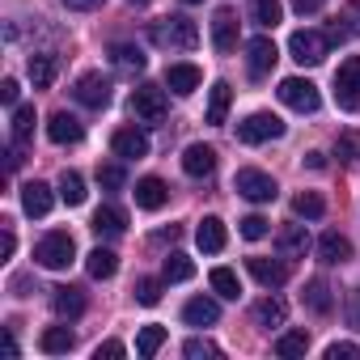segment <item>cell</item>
Masks as SVG:
<instances>
[{
	"instance_id": "cell-1",
	"label": "cell",
	"mask_w": 360,
	"mask_h": 360,
	"mask_svg": "<svg viewBox=\"0 0 360 360\" xmlns=\"http://www.w3.org/2000/svg\"><path fill=\"white\" fill-rule=\"evenodd\" d=\"M153 43L169 47V51H191L200 43V26L191 18H161V22H153Z\"/></svg>"
},
{
	"instance_id": "cell-2",
	"label": "cell",
	"mask_w": 360,
	"mask_h": 360,
	"mask_svg": "<svg viewBox=\"0 0 360 360\" xmlns=\"http://www.w3.org/2000/svg\"><path fill=\"white\" fill-rule=\"evenodd\" d=\"M34 259H39V267H47V271H64V267L77 259V242H72V233H68V229L47 233V238L34 246Z\"/></svg>"
},
{
	"instance_id": "cell-3",
	"label": "cell",
	"mask_w": 360,
	"mask_h": 360,
	"mask_svg": "<svg viewBox=\"0 0 360 360\" xmlns=\"http://www.w3.org/2000/svg\"><path fill=\"white\" fill-rule=\"evenodd\" d=\"M276 94H280V102H284L288 110H297V115H314V110L322 106L318 85H314V81H305V77H284Z\"/></svg>"
},
{
	"instance_id": "cell-4",
	"label": "cell",
	"mask_w": 360,
	"mask_h": 360,
	"mask_svg": "<svg viewBox=\"0 0 360 360\" xmlns=\"http://www.w3.org/2000/svg\"><path fill=\"white\" fill-rule=\"evenodd\" d=\"M288 56L297 60V64H322L326 56H330V39L326 34H318V30H297L292 39H288Z\"/></svg>"
},
{
	"instance_id": "cell-5",
	"label": "cell",
	"mask_w": 360,
	"mask_h": 360,
	"mask_svg": "<svg viewBox=\"0 0 360 360\" xmlns=\"http://www.w3.org/2000/svg\"><path fill=\"white\" fill-rule=\"evenodd\" d=\"M280 136H284V123L276 115H267V110H255V115H246L238 123V140L242 144H267V140H280Z\"/></svg>"
},
{
	"instance_id": "cell-6",
	"label": "cell",
	"mask_w": 360,
	"mask_h": 360,
	"mask_svg": "<svg viewBox=\"0 0 360 360\" xmlns=\"http://www.w3.org/2000/svg\"><path fill=\"white\" fill-rule=\"evenodd\" d=\"M233 187H238V195H246L250 204H271V200L280 195L276 178H271V174H263V169H238Z\"/></svg>"
},
{
	"instance_id": "cell-7",
	"label": "cell",
	"mask_w": 360,
	"mask_h": 360,
	"mask_svg": "<svg viewBox=\"0 0 360 360\" xmlns=\"http://www.w3.org/2000/svg\"><path fill=\"white\" fill-rule=\"evenodd\" d=\"M335 102L343 110H356L360 106V56H347L335 72Z\"/></svg>"
},
{
	"instance_id": "cell-8",
	"label": "cell",
	"mask_w": 360,
	"mask_h": 360,
	"mask_svg": "<svg viewBox=\"0 0 360 360\" xmlns=\"http://www.w3.org/2000/svg\"><path fill=\"white\" fill-rule=\"evenodd\" d=\"M165 89H157V85H136L131 89V115L136 119H144V123H161L165 119Z\"/></svg>"
},
{
	"instance_id": "cell-9",
	"label": "cell",
	"mask_w": 360,
	"mask_h": 360,
	"mask_svg": "<svg viewBox=\"0 0 360 360\" xmlns=\"http://www.w3.org/2000/svg\"><path fill=\"white\" fill-rule=\"evenodd\" d=\"M72 98H77L81 106H94V110H102V106L110 102V81H106L102 72H85V77H77V89H72Z\"/></svg>"
},
{
	"instance_id": "cell-10",
	"label": "cell",
	"mask_w": 360,
	"mask_h": 360,
	"mask_svg": "<svg viewBox=\"0 0 360 360\" xmlns=\"http://www.w3.org/2000/svg\"><path fill=\"white\" fill-rule=\"evenodd\" d=\"M276 60H280V51H276L271 39H250V43H246V68H250L255 81H263V77L276 68Z\"/></svg>"
},
{
	"instance_id": "cell-11",
	"label": "cell",
	"mask_w": 360,
	"mask_h": 360,
	"mask_svg": "<svg viewBox=\"0 0 360 360\" xmlns=\"http://www.w3.org/2000/svg\"><path fill=\"white\" fill-rule=\"evenodd\" d=\"M200 81H204V72H200L195 64H169V68H165V89H169V94H178V98L195 94V89H200Z\"/></svg>"
},
{
	"instance_id": "cell-12",
	"label": "cell",
	"mask_w": 360,
	"mask_h": 360,
	"mask_svg": "<svg viewBox=\"0 0 360 360\" xmlns=\"http://www.w3.org/2000/svg\"><path fill=\"white\" fill-rule=\"evenodd\" d=\"M195 242H200V250H204V255H221V250H225V242H229L225 221H221V217H204V221H200V229H195Z\"/></svg>"
},
{
	"instance_id": "cell-13",
	"label": "cell",
	"mask_w": 360,
	"mask_h": 360,
	"mask_svg": "<svg viewBox=\"0 0 360 360\" xmlns=\"http://www.w3.org/2000/svg\"><path fill=\"white\" fill-rule=\"evenodd\" d=\"M212 47H217L221 56H229V51L238 47V18H233L229 9H221V13L212 18Z\"/></svg>"
},
{
	"instance_id": "cell-14",
	"label": "cell",
	"mask_w": 360,
	"mask_h": 360,
	"mask_svg": "<svg viewBox=\"0 0 360 360\" xmlns=\"http://www.w3.org/2000/svg\"><path fill=\"white\" fill-rule=\"evenodd\" d=\"M47 136H51L56 144H77V140L85 136V127H81V119H77V115L56 110V115H51V123H47Z\"/></svg>"
},
{
	"instance_id": "cell-15",
	"label": "cell",
	"mask_w": 360,
	"mask_h": 360,
	"mask_svg": "<svg viewBox=\"0 0 360 360\" xmlns=\"http://www.w3.org/2000/svg\"><path fill=\"white\" fill-rule=\"evenodd\" d=\"M110 144H115V153H119V157H127V161H131V157H136V161H140V157H148V136H144L140 127H119Z\"/></svg>"
},
{
	"instance_id": "cell-16",
	"label": "cell",
	"mask_w": 360,
	"mask_h": 360,
	"mask_svg": "<svg viewBox=\"0 0 360 360\" xmlns=\"http://www.w3.org/2000/svg\"><path fill=\"white\" fill-rule=\"evenodd\" d=\"M131 195H136V208H144V212H157V208L169 200V187L161 183V178H140Z\"/></svg>"
},
{
	"instance_id": "cell-17",
	"label": "cell",
	"mask_w": 360,
	"mask_h": 360,
	"mask_svg": "<svg viewBox=\"0 0 360 360\" xmlns=\"http://www.w3.org/2000/svg\"><path fill=\"white\" fill-rule=\"evenodd\" d=\"M183 169H187L191 178H208V174L217 169V148H208V144H191V148L183 153Z\"/></svg>"
},
{
	"instance_id": "cell-18",
	"label": "cell",
	"mask_w": 360,
	"mask_h": 360,
	"mask_svg": "<svg viewBox=\"0 0 360 360\" xmlns=\"http://www.w3.org/2000/svg\"><path fill=\"white\" fill-rule=\"evenodd\" d=\"M51 204H56V195H51L47 183H26V187H22V208H26V217H47Z\"/></svg>"
},
{
	"instance_id": "cell-19",
	"label": "cell",
	"mask_w": 360,
	"mask_h": 360,
	"mask_svg": "<svg viewBox=\"0 0 360 360\" xmlns=\"http://www.w3.org/2000/svg\"><path fill=\"white\" fill-rule=\"evenodd\" d=\"M246 267H250V276H255L263 288H280V284L288 280V267H284L280 259H246Z\"/></svg>"
},
{
	"instance_id": "cell-20",
	"label": "cell",
	"mask_w": 360,
	"mask_h": 360,
	"mask_svg": "<svg viewBox=\"0 0 360 360\" xmlns=\"http://www.w3.org/2000/svg\"><path fill=\"white\" fill-rule=\"evenodd\" d=\"M276 246H280L284 259H305V250H309V233H305V225H284L280 238H276Z\"/></svg>"
},
{
	"instance_id": "cell-21",
	"label": "cell",
	"mask_w": 360,
	"mask_h": 360,
	"mask_svg": "<svg viewBox=\"0 0 360 360\" xmlns=\"http://www.w3.org/2000/svg\"><path fill=\"white\" fill-rule=\"evenodd\" d=\"M217 318H221V305H217L212 297H195V301L183 305V322H187V326H212Z\"/></svg>"
},
{
	"instance_id": "cell-22",
	"label": "cell",
	"mask_w": 360,
	"mask_h": 360,
	"mask_svg": "<svg viewBox=\"0 0 360 360\" xmlns=\"http://www.w3.org/2000/svg\"><path fill=\"white\" fill-rule=\"evenodd\" d=\"M352 34H360V0L343 5V13L335 18V26L326 30V39H330V43H343V39H352Z\"/></svg>"
},
{
	"instance_id": "cell-23",
	"label": "cell",
	"mask_w": 360,
	"mask_h": 360,
	"mask_svg": "<svg viewBox=\"0 0 360 360\" xmlns=\"http://www.w3.org/2000/svg\"><path fill=\"white\" fill-rule=\"evenodd\" d=\"M123 229H127V217H123L115 204H102V208L94 212V233H98V238H119Z\"/></svg>"
},
{
	"instance_id": "cell-24",
	"label": "cell",
	"mask_w": 360,
	"mask_h": 360,
	"mask_svg": "<svg viewBox=\"0 0 360 360\" xmlns=\"http://www.w3.org/2000/svg\"><path fill=\"white\" fill-rule=\"evenodd\" d=\"M318 259H322V263H347V259H352V242L330 229V233L318 238Z\"/></svg>"
},
{
	"instance_id": "cell-25",
	"label": "cell",
	"mask_w": 360,
	"mask_h": 360,
	"mask_svg": "<svg viewBox=\"0 0 360 360\" xmlns=\"http://www.w3.org/2000/svg\"><path fill=\"white\" fill-rule=\"evenodd\" d=\"M85 271H89L94 280H110V276L119 271V259H115V250H106V246H94V250L85 255Z\"/></svg>"
},
{
	"instance_id": "cell-26",
	"label": "cell",
	"mask_w": 360,
	"mask_h": 360,
	"mask_svg": "<svg viewBox=\"0 0 360 360\" xmlns=\"http://www.w3.org/2000/svg\"><path fill=\"white\" fill-rule=\"evenodd\" d=\"M301 305L309 309V314H330V284L326 280H309L305 288H301Z\"/></svg>"
},
{
	"instance_id": "cell-27",
	"label": "cell",
	"mask_w": 360,
	"mask_h": 360,
	"mask_svg": "<svg viewBox=\"0 0 360 360\" xmlns=\"http://www.w3.org/2000/svg\"><path fill=\"white\" fill-rule=\"evenodd\" d=\"M56 314L60 318H81L85 314V292L81 288H72V284H64V288H56Z\"/></svg>"
},
{
	"instance_id": "cell-28",
	"label": "cell",
	"mask_w": 360,
	"mask_h": 360,
	"mask_svg": "<svg viewBox=\"0 0 360 360\" xmlns=\"http://www.w3.org/2000/svg\"><path fill=\"white\" fill-rule=\"evenodd\" d=\"M250 318H255L259 326H267V330H271V326H284L288 309H284V301H280V297H263V301L250 309Z\"/></svg>"
},
{
	"instance_id": "cell-29",
	"label": "cell",
	"mask_w": 360,
	"mask_h": 360,
	"mask_svg": "<svg viewBox=\"0 0 360 360\" xmlns=\"http://www.w3.org/2000/svg\"><path fill=\"white\" fill-rule=\"evenodd\" d=\"M56 72H60V60L56 56H30V81H34V89H51V81H56Z\"/></svg>"
},
{
	"instance_id": "cell-30",
	"label": "cell",
	"mask_w": 360,
	"mask_h": 360,
	"mask_svg": "<svg viewBox=\"0 0 360 360\" xmlns=\"http://www.w3.org/2000/svg\"><path fill=\"white\" fill-rule=\"evenodd\" d=\"M229 102H233V89H229V81H217V85H212V98H208V123H212V127H221V123H225V115H229Z\"/></svg>"
},
{
	"instance_id": "cell-31",
	"label": "cell",
	"mask_w": 360,
	"mask_h": 360,
	"mask_svg": "<svg viewBox=\"0 0 360 360\" xmlns=\"http://www.w3.org/2000/svg\"><path fill=\"white\" fill-rule=\"evenodd\" d=\"M191 276H195V263H191L187 255H178V250L161 263V280H165V284H183V280H191Z\"/></svg>"
},
{
	"instance_id": "cell-32",
	"label": "cell",
	"mask_w": 360,
	"mask_h": 360,
	"mask_svg": "<svg viewBox=\"0 0 360 360\" xmlns=\"http://www.w3.org/2000/svg\"><path fill=\"white\" fill-rule=\"evenodd\" d=\"M72 343H77V335H72L68 326H51V330H43V339H39V347H43L47 356H64V352H72Z\"/></svg>"
},
{
	"instance_id": "cell-33",
	"label": "cell",
	"mask_w": 360,
	"mask_h": 360,
	"mask_svg": "<svg viewBox=\"0 0 360 360\" xmlns=\"http://www.w3.org/2000/svg\"><path fill=\"white\" fill-rule=\"evenodd\" d=\"M208 284H212V292L225 297V301H238V297H242V284H238V276H233L229 267H212Z\"/></svg>"
},
{
	"instance_id": "cell-34",
	"label": "cell",
	"mask_w": 360,
	"mask_h": 360,
	"mask_svg": "<svg viewBox=\"0 0 360 360\" xmlns=\"http://www.w3.org/2000/svg\"><path fill=\"white\" fill-rule=\"evenodd\" d=\"M60 200H64L68 208L85 204V178H81L77 169H64V178H60Z\"/></svg>"
},
{
	"instance_id": "cell-35",
	"label": "cell",
	"mask_w": 360,
	"mask_h": 360,
	"mask_svg": "<svg viewBox=\"0 0 360 360\" xmlns=\"http://www.w3.org/2000/svg\"><path fill=\"white\" fill-rule=\"evenodd\" d=\"M34 106H13V144H30L34 140Z\"/></svg>"
},
{
	"instance_id": "cell-36",
	"label": "cell",
	"mask_w": 360,
	"mask_h": 360,
	"mask_svg": "<svg viewBox=\"0 0 360 360\" xmlns=\"http://www.w3.org/2000/svg\"><path fill=\"white\" fill-rule=\"evenodd\" d=\"M305 352H309V335H305V330H284V335L276 339V356H284V360L305 356Z\"/></svg>"
},
{
	"instance_id": "cell-37",
	"label": "cell",
	"mask_w": 360,
	"mask_h": 360,
	"mask_svg": "<svg viewBox=\"0 0 360 360\" xmlns=\"http://www.w3.org/2000/svg\"><path fill=\"white\" fill-rule=\"evenodd\" d=\"M161 343H165V326H140V335H136V356L153 360Z\"/></svg>"
},
{
	"instance_id": "cell-38",
	"label": "cell",
	"mask_w": 360,
	"mask_h": 360,
	"mask_svg": "<svg viewBox=\"0 0 360 360\" xmlns=\"http://www.w3.org/2000/svg\"><path fill=\"white\" fill-rule=\"evenodd\" d=\"M292 212H297V217H305V221H318V217L326 212V200H322L318 191H301V195L292 200Z\"/></svg>"
},
{
	"instance_id": "cell-39",
	"label": "cell",
	"mask_w": 360,
	"mask_h": 360,
	"mask_svg": "<svg viewBox=\"0 0 360 360\" xmlns=\"http://www.w3.org/2000/svg\"><path fill=\"white\" fill-rule=\"evenodd\" d=\"M335 153H339V161H343L347 169H360V136H356V131H343V136L335 140Z\"/></svg>"
},
{
	"instance_id": "cell-40",
	"label": "cell",
	"mask_w": 360,
	"mask_h": 360,
	"mask_svg": "<svg viewBox=\"0 0 360 360\" xmlns=\"http://www.w3.org/2000/svg\"><path fill=\"white\" fill-rule=\"evenodd\" d=\"M110 56H115V64H119L123 72H140V68H144V51H140V47H131V43L110 47Z\"/></svg>"
},
{
	"instance_id": "cell-41",
	"label": "cell",
	"mask_w": 360,
	"mask_h": 360,
	"mask_svg": "<svg viewBox=\"0 0 360 360\" xmlns=\"http://www.w3.org/2000/svg\"><path fill=\"white\" fill-rule=\"evenodd\" d=\"M284 18V5L280 0H255V22L259 26H276Z\"/></svg>"
},
{
	"instance_id": "cell-42",
	"label": "cell",
	"mask_w": 360,
	"mask_h": 360,
	"mask_svg": "<svg viewBox=\"0 0 360 360\" xmlns=\"http://www.w3.org/2000/svg\"><path fill=\"white\" fill-rule=\"evenodd\" d=\"M183 356H187V360H204V356H221V347H217L212 339H187V343H183Z\"/></svg>"
},
{
	"instance_id": "cell-43",
	"label": "cell",
	"mask_w": 360,
	"mask_h": 360,
	"mask_svg": "<svg viewBox=\"0 0 360 360\" xmlns=\"http://www.w3.org/2000/svg\"><path fill=\"white\" fill-rule=\"evenodd\" d=\"M123 178H127L123 165H98V183H102L106 191H119V187H123Z\"/></svg>"
},
{
	"instance_id": "cell-44",
	"label": "cell",
	"mask_w": 360,
	"mask_h": 360,
	"mask_svg": "<svg viewBox=\"0 0 360 360\" xmlns=\"http://www.w3.org/2000/svg\"><path fill=\"white\" fill-rule=\"evenodd\" d=\"M267 225H271V221L255 212V217H246V221H242V238H246V242H259V238H267Z\"/></svg>"
},
{
	"instance_id": "cell-45",
	"label": "cell",
	"mask_w": 360,
	"mask_h": 360,
	"mask_svg": "<svg viewBox=\"0 0 360 360\" xmlns=\"http://www.w3.org/2000/svg\"><path fill=\"white\" fill-rule=\"evenodd\" d=\"M136 301L140 305H157L161 301V280H140L136 284Z\"/></svg>"
},
{
	"instance_id": "cell-46",
	"label": "cell",
	"mask_w": 360,
	"mask_h": 360,
	"mask_svg": "<svg viewBox=\"0 0 360 360\" xmlns=\"http://www.w3.org/2000/svg\"><path fill=\"white\" fill-rule=\"evenodd\" d=\"M123 352H127V347H123L119 339H106V343H98V347H94V360H119Z\"/></svg>"
},
{
	"instance_id": "cell-47",
	"label": "cell",
	"mask_w": 360,
	"mask_h": 360,
	"mask_svg": "<svg viewBox=\"0 0 360 360\" xmlns=\"http://www.w3.org/2000/svg\"><path fill=\"white\" fill-rule=\"evenodd\" d=\"M326 360H360V347L356 343H330L326 347Z\"/></svg>"
},
{
	"instance_id": "cell-48",
	"label": "cell",
	"mask_w": 360,
	"mask_h": 360,
	"mask_svg": "<svg viewBox=\"0 0 360 360\" xmlns=\"http://www.w3.org/2000/svg\"><path fill=\"white\" fill-rule=\"evenodd\" d=\"M18 94H22V85L9 77V81H0V102H5V106H18Z\"/></svg>"
},
{
	"instance_id": "cell-49",
	"label": "cell",
	"mask_w": 360,
	"mask_h": 360,
	"mask_svg": "<svg viewBox=\"0 0 360 360\" xmlns=\"http://www.w3.org/2000/svg\"><path fill=\"white\" fill-rule=\"evenodd\" d=\"M13 250H18V238H13V229H5L0 233V259H13Z\"/></svg>"
},
{
	"instance_id": "cell-50",
	"label": "cell",
	"mask_w": 360,
	"mask_h": 360,
	"mask_svg": "<svg viewBox=\"0 0 360 360\" xmlns=\"http://www.w3.org/2000/svg\"><path fill=\"white\" fill-rule=\"evenodd\" d=\"M292 9L305 18V13H318V9H322V0H292Z\"/></svg>"
},
{
	"instance_id": "cell-51",
	"label": "cell",
	"mask_w": 360,
	"mask_h": 360,
	"mask_svg": "<svg viewBox=\"0 0 360 360\" xmlns=\"http://www.w3.org/2000/svg\"><path fill=\"white\" fill-rule=\"evenodd\" d=\"M64 5H68V9H98L102 0H64Z\"/></svg>"
},
{
	"instance_id": "cell-52",
	"label": "cell",
	"mask_w": 360,
	"mask_h": 360,
	"mask_svg": "<svg viewBox=\"0 0 360 360\" xmlns=\"http://www.w3.org/2000/svg\"><path fill=\"white\" fill-rule=\"evenodd\" d=\"M305 165H309V169H322V165H326V157H322V153H305Z\"/></svg>"
},
{
	"instance_id": "cell-53",
	"label": "cell",
	"mask_w": 360,
	"mask_h": 360,
	"mask_svg": "<svg viewBox=\"0 0 360 360\" xmlns=\"http://www.w3.org/2000/svg\"><path fill=\"white\" fill-rule=\"evenodd\" d=\"M5 356H9V360L18 356V339H13V330H5Z\"/></svg>"
},
{
	"instance_id": "cell-54",
	"label": "cell",
	"mask_w": 360,
	"mask_h": 360,
	"mask_svg": "<svg viewBox=\"0 0 360 360\" xmlns=\"http://www.w3.org/2000/svg\"><path fill=\"white\" fill-rule=\"evenodd\" d=\"M183 5H204V0H183Z\"/></svg>"
},
{
	"instance_id": "cell-55",
	"label": "cell",
	"mask_w": 360,
	"mask_h": 360,
	"mask_svg": "<svg viewBox=\"0 0 360 360\" xmlns=\"http://www.w3.org/2000/svg\"><path fill=\"white\" fill-rule=\"evenodd\" d=\"M131 5H148V0H131Z\"/></svg>"
}]
</instances>
